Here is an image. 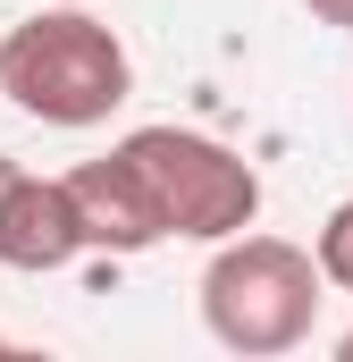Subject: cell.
I'll return each mask as SVG.
<instances>
[{"instance_id":"obj_1","label":"cell","mask_w":353,"mask_h":362,"mask_svg":"<svg viewBox=\"0 0 353 362\" xmlns=\"http://www.w3.org/2000/svg\"><path fill=\"white\" fill-rule=\"evenodd\" d=\"M126 93L135 59L85 0H51L0 34V101H17L34 127H101Z\"/></svg>"},{"instance_id":"obj_2","label":"cell","mask_w":353,"mask_h":362,"mask_svg":"<svg viewBox=\"0 0 353 362\" xmlns=\"http://www.w3.org/2000/svg\"><path fill=\"white\" fill-rule=\"evenodd\" d=\"M320 303H328V278L311 262V245H294V236H253V228H236V236H219L210 262H202V329H210L227 354H244V362L294 354V346L311 337Z\"/></svg>"},{"instance_id":"obj_3","label":"cell","mask_w":353,"mask_h":362,"mask_svg":"<svg viewBox=\"0 0 353 362\" xmlns=\"http://www.w3.org/2000/svg\"><path fill=\"white\" fill-rule=\"evenodd\" d=\"M109 152L126 160V177H135L152 228H160V245L169 236L219 245V236H236V228L261 219V169L244 152H227L219 135H202V127H135Z\"/></svg>"},{"instance_id":"obj_4","label":"cell","mask_w":353,"mask_h":362,"mask_svg":"<svg viewBox=\"0 0 353 362\" xmlns=\"http://www.w3.org/2000/svg\"><path fill=\"white\" fill-rule=\"evenodd\" d=\"M85 253V219H76V194L68 177H34V169H17V177L0 185V270H68Z\"/></svg>"},{"instance_id":"obj_5","label":"cell","mask_w":353,"mask_h":362,"mask_svg":"<svg viewBox=\"0 0 353 362\" xmlns=\"http://www.w3.org/2000/svg\"><path fill=\"white\" fill-rule=\"evenodd\" d=\"M68 194H76V219H85V253H152L160 245V228H152V211H143V194L126 177V160L118 152H101V160H76L68 169Z\"/></svg>"},{"instance_id":"obj_6","label":"cell","mask_w":353,"mask_h":362,"mask_svg":"<svg viewBox=\"0 0 353 362\" xmlns=\"http://www.w3.org/2000/svg\"><path fill=\"white\" fill-rule=\"evenodd\" d=\"M311 262H320V278H328V286H345V295H353V194L328 211V219H320V236H311Z\"/></svg>"},{"instance_id":"obj_7","label":"cell","mask_w":353,"mask_h":362,"mask_svg":"<svg viewBox=\"0 0 353 362\" xmlns=\"http://www.w3.org/2000/svg\"><path fill=\"white\" fill-rule=\"evenodd\" d=\"M320 25H337V34H353V0H303Z\"/></svg>"},{"instance_id":"obj_8","label":"cell","mask_w":353,"mask_h":362,"mask_svg":"<svg viewBox=\"0 0 353 362\" xmlns=\"http://www.w3.org/2000/svg\"><path fill=\"white\" fill-rule=\"evenodd\" d=\"M337 362H353V329H345V337H337Z\"/></svg>"},{"instance_id":"obj_9","label":"cell","mask_w":353,"mask_h":362,"mask_svg":"<svg viewBox=\"0 0 353 362\" xmlns=\"http://www.w3.org/2000/svg\"><path fill=\"white\" fill-rule=\"evenodd\" d=\"M8 177H17V160H8V152H0V185H8Z\"/></svg>"},{"instance_id":"obj_10","label":"cell","mask_w":353,"mask_h":362,"mask_svg":"<svg viewBox=\"0 0 353 362\" xmlns=\"http://www.w3.org/2000/svg\"><path fill=\"white\" fill-rule=\"evenodd\" d=\"M0 354H8V337H0Z\"/></svg>"}]
</instances>
